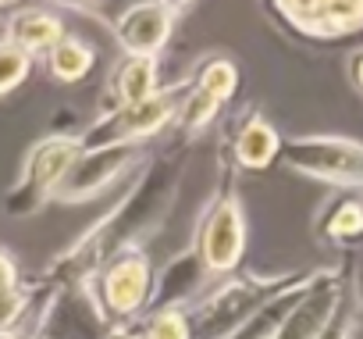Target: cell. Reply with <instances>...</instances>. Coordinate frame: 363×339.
<instances>
[{"label":"cell","instance_id":"5","mask_svg":"<svg viewBox=\"0 0 363 339\" xmlns=\"http://www.w3.org/2000/svg\"><path fill=\"white\" fill-rule=\"evenodd\" d=\"M86 300L93 314L111 328V325H128L139 321L150 307L153 293V264L146 250H125L114 261H107L86 286Z\"/></svg>","mask_w":363,"mask_h":339},{"label":"cell","instance_id":"23","mask_svg":"<svg viewBox=\"0 0 363 339\" xmlns=\"http://www.w3.org/2000/svg\"><path fill=\"white\" fill-rule=\"evenodd\" d=\"M349 79H352V86L363 93V50H356V54L349 58Z\"/></svg>","mask_w":363,"mask_h":339},{"label":"cell","instance_id":"1","mask_svg":"<svg viewBox=\"0 0 363 339\" xmlns=\"http://www.w3.org/2000/svg\"><path fill=\"white\" fill-rule=\"evenodd\" d=\"M182 168H186L182 150L150 154L139 164V176L132 179V186L118 197V204L107 215H100L72 247H65L47 261L43 279L54 282L57 289H75L86 286L118 254L143 250V243L153 240L174 211Z\"/></svg>","mask_w":363,"mask_h":339},{"label":"cell","instance_id":"2","mask_svg":"<svg viewBox=\"0 0 363 339\" xmlns=\"http://www.w3.org/2000/svg\"><path fill=\"white\" fill-rule=\"evenodd\" d=\"M313 279V271H235L221 286H214L200 303L189 307L193 339H235L246 332L264 311H271L281 296L303 289Z\"/></svg>","mask_w":363,"mask_h":339},{"label":"cell","instance_id":"20","mask_svg":"<svg viewBox=\"0 0 363 339\" xmlns=\"http://www.w3.org/2000/svg\"><path fill=\"white\" fill-rule=\"evenodd\" d=\"M135 339H193L189 311L186 307H167V311H150L139 321H132Z\"/></svg>","mask_w":363,"mask_h":339},{"label":"cell","instance_id":"16","mask_svg":"<svg viewBox=\"0 0 363 339\" xmlns=\"http://www.w3.org/2000/svg\"><path fill=\"white\" fill-rule=\"evenodd\" d=\"M193 86L196 90H203L207 97H214L221 107H228L232 104V97L239 93V82H242V72H239V65H235V58H228V54H207L196 68H193Z\"/></svg>","mask_w":363,"mask_h":339},{"label":"cell","instance_id":"17","mask_svg":"<svg viewBox=\"0 0 363 339\" xmlns=\"http://www.w3.org/2000/svg\"><path fill=\"white\" fill-rule=\"evenodd\" d=\"M96 65V50L82 40V36H65L50 54H47V68H50V79L54 82H82Z\"/></svg>","mask_w":363,"mask_h":339},{"label":"cell","instance_id":"12","mask_svg":"<svg viewBox=\"0 0 363 339\" xmlns=\"http://www.w3.org/2000/svg\"><path fill=\"white\" fill-rule=\"evenodd\" d=\"M221 150L232 157L239 172H264L281 157V132L260 111L250 107L242 118L232 122V129L221 139Z\"/></svg>","mask_w":363,"mask_h":339},{"label":"cell","instance_id":"24","mask_svg":"<svg viewBox=\"0 0 363 339\" xmlns=\"http://www.w3.org/2000/svg\"><path fill=\"white\" fill-rule=\"evenodd\" d=\"M0 339H26V335H18V332H0Z\"/></svg>","mask_w":363,"mask_h":339},{"label":"cell","instance_id":"18","mask_svg":"<svg viewBox=\"0 0 363 339\" xmlns=\"http://www.w3.org/2000/svg\"><path fill=\"white\" fill-rule=\"evenodd\" d=\"M317 236L331 240V243H352L363 236V204L356 197H342L335 204H328L317 218Z\"/></svg>","mask_w":363,"mask_h":339},{"label":"cell","instance_id":"6","mask_svg":"<svg viewBox=\"0 0 363 339\" xmlns=\"http://www.w3.org/2000/svg\"><path fill=\"white\" fill-rule=\"evenodd\" d=\"M186 93H189V75L171 86H160L153 97H146L139 104L104 111L89 129L79 132V139H82V146H143L174 125Z\"/></svg>","mask_w":363,"mask_h":339},{"label":"cell","instance_id":"15","mask_svg":"<svg viewBox=\"0 0 363 339\" xmlns=\"http://www.w3.org/2000/svg\"><path fill=\"white\" fill-rule=\"evenodd\" d=\"M157 90H160V82H157V58H121L111 68V79H107L111 100H107L104 111L139 104V100L153 97Z\"/></svg>","mask_w":363,"mask_h":339},{"label":"cell","instance_id":"21","mask_svg":"<svg viewBox=\"0 0 363 339\" xmlns=\"http://www.w3.org/2000/svg\"><path fill=\"white\" fill-rule=\"evenodd\" d=\"M33 72V58L22 54L15 43L0 40V97H11Z\"/></svg>","mask_w":363,"mask_h":339},{"label":"cell","instance_id":"10","mask_svg":"<svg viewBox=\"0 0 363 339\" xmlns=\"http://www.w3.org/2000/svg\"><path fill=\"white\" fill-rule=\"evenodd\" d=\"M189 4H167V0H146V4H128L114 22H111V33H114V43L121 47L125 58H157L182 11Z\"/></svg>","mask_w":363,"mask_h":339},{"label":"cell","instance_id":"13","mask_svg":"<svg viewBox=\"0 0 363 339\" xmlns=\"http://www.w3.org/2000/svg\"><path fill=\"white\" fill-rule=\"evenodd\" d=\"M203 279H207V271H203L196 250H193V247L178 250V254L164 264V271L153 275V293H150L146 314H150V311H167V307H186V311H189L193 296L203 289Z\"/></svg>","mask_w":363,"mask_h":339},{"label":"cell","instance_id":"7","mask_svg":"<svg viewBox=\"0 0 363 339\" xmlns=\"http://www.w3.org/2000/svg\"><path fill=\"white\" fill-rule=\"evenodd\" d=\"M345 300V271L320 268L313 279L274 303L271 325L257 339H320Z\"/></svg>","mask_w":363,"mask_h":339},{"label":"cell","instance_id":"3","mask_svg":"<svg viewBox=\"0 0 363 339\" xmlns=\"http://www.w3.org/2000/svg\"><path fill=\"white\" fill-rule=\"evenodd\" d=\"M207 275H235L246 254V204L239 197V168L225 150H218V183L207 197L193 243H189Z\"/></svg>","mask_w":363,"mask_h":339},{"label":"cell","instance_id":"8","mask_svg":"<svg viewBox=\"0 0 363 339\" xmlns=\"http://www.w3.org/2000/svg\"><path fill=\"white\" fill-rule=\"evenodd\" d=\"M289 172L328 183V186H363V143L345 136H289L281 139V157Z\"/></svg>","mask_w":363,"mask_h":339},{"label":"cell","instance_id":"9","mask_svg":"<svg viewBox=\"0 0 363 339\" xmlns=\"http://www.w3.org/2000/svg\"><path fill=\"white\" fill-rule=\"evenodd\" d=\"M143 146H82V154L72 161L65 183L57 186V204H89L100 193H107L114 183H121L135 164H143Z\"/></svg>","mask_w":363,"mask_h":339},{"label":"cell","instance_id":"11","mask_svg":"<svg viewBox=\"0 0 363 339\" xmlns=\"http://www.w3.org/2000/svg\"><path fill=\"white\" fill-rule=\"evenodd\" d=\"M274 11L306 40H338L363 29V4L356 0H285Z\"/></svg>","mask_w":363,"mask_h":339},{"label":"cell","instance_id":"4","mask_svg":"<svg viewBox=\"0 0 363 339\" xmlns=\"http://www.w3.org/2000/svg\"><path fill=\"white\" fill-rule=\"evenodd\" d=\"M79 154H82L79 132H54V136L36 139L22 157L15 186L4 193V215L8 218H29V215L43 211L54 200L57 186L65 183L68 168Z\"/></svg>","mask_w":363,"mask_h":339},{"label":"cell","instance_id":"22","mask_svg":"<svg viewBox=\"0 0 363 339\" xmlns=\"http://www.w3.org/2000/svg\"><path fill=\"white\" fill-rule=\"evenodd\" d=\"M18 282H22V275H18V264H15V257H11L8 250H0V293L15 289Z\"/></svg>","mask_w":363,"mask_h":339},{"label":"cell","instance_id":"19","mask_svg":"<svg viewBox=\"0 0 363 339\" xmlns=\"http://www.w3.org/2000/svg\"><path fill=\"white\" fill-rule=\"evenodd\" d=\"M221 111H225V107H221L214 97H207L203 90H196L193 79H189V93H186V100H182L178 118H174L171 129H174V136H178L182 143H189V139H196L207 125H214Z\"/></svg>","mask_w":363,"mask_h":339},{"label":"cell","instance_id":"25","mask_svg":"<svg viewBox=\"0 0 363 339\" xmlns=\"http://www.w3.org/2000/svg\"><path fill=\"white\" fill-rule=\"evenodd\" d=\"M40 339H43V335H40Z\"/></svg>","mask_w":363,"mask_h":339},{"label":"cell","instance_id":"14","mask_svg":"<svg viewBox=\"0 0 363 339\" xmlns=\"http://www.w3.org/2000/svg\"><path fill=\"white\" fill-rule=\"evenodd\" d=\"M65 26L61 18L50 11V8H18L8 15L4 22V40L15 43L22 54H29L33 61L36 58H47L61 40H65Z\"/></svg>","mask_w":363,"mask_h":339}]
</instances>
